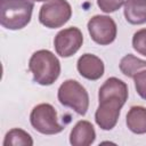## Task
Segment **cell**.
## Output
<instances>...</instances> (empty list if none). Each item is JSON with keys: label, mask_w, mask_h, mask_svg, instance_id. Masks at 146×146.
<instances>
[{"label": "cell", "mask_w": 146, "mask_h": 146, "mask_svg": "<svg viewBox=\"0 0 146 146\" xmlns=\"http://www.w3.org/2000/svg\"><path fill=\"white\" fill-rule=\"evenodd\" d=\"M98 99L96 123L103 130H111L115 127L120 111L128 99V86L117 78H110L99 88Z\"/></svg>", "instance_id": "1"}, {"label": "cell", "mask_w": 146, "mask_h": 146, "mask_svg": "<svg viewBox=\"0 0 146 146\" xmlns=\"http://www.w3.org/2000/svg\"><path fill=\"white\" fill-rule=\"evenodd\" d=\"M29 70L33 74L34 82L41 86H50L60 74V63L51 51L41 49L31 56Z\"/></svg>", "instance_id": "2"}, {"label": "cell", "mask_w": 146, "mask_h": 146, "mask_svg": "<svg viewBox=\"0 0 146 146\" xmlns=\"http://www.w3.org/2000/svg\"><path fill=\"white\" fill-rule=\"evenodd\" d=\"M33 7V0H1V25L8 30L25 27L31 21Z\"/></svg>", "instance_id": "3"}, {"label": "cell", "mask_w": 146, "mask_h": 146, "mask_svg": "<svg viewBox=\"0 0 146 146\" xmlns=\"http://www.w3.org/2000/svg\"><path fill=\"white\" fill-rule=\"evenodd\" d=\"M58 100L62 105L71 107L78 114L84 115L89 107V96L82 84L75 80H66L58 89Z\"/></svg>", "instance_id": "4"}, {"label": "cell", "mask_w": 146, "mask_h": 146, "mask_svg": "<svg viewBox=\"0 0 146 146\" xmlns=\"http://www.w3.org/2000/svg\"><path fill=\"white\" fill-rule=\"evenodd\" d=\"M30 121L32 127L43 135H56L64 130V127L58 123L56 110L47 103L39 104L32 110Z\"/></svg>", "instance_id": "5"}, {"label": "cell", "mask_w": 146, "mask_h": 146, "mask_svg": "<svg viewBox=\"0 0 146 146\" xmlns=\"http://www.w3.org/2000/svg\"><path fill=\"white\" fill-rule=\"evenodd\" d=\"M71 15V5L66 0H49L40 8L39 21L46 27L57 29L67 23Z\"/></svg>", "instance_id": "6"}, {"label": "cell", "mask_w": 146, "mask_h": 146, "mask_svg": "<svg viewBox=\"0 0 146 146\" xmlns=\"http://www.w3.org/2000/svg\"><path fill=\"white\" fill-rule=\"evenodd\" d=\"M88 31L96 43L106 46L115 40L117 29L115 22L110 16L96 15L88 22Z\"/></svg>", "instance_id": "7"}, {"label": "cell", "mask_w": 146, "mask_h": 146, "mask_svg": "<svg viewBox=\"0 0 146 146\" xmlns=\"http://www.w3.org/2000/svg\"><path fill=\"white\" fill-rule=\"evenodd\" d=\"M83 35L78 27H68L59 31L54 40L56 52L62 57L73 56L82 46Z\"/></svg>", "instance_id": "8"}, {"label": "cell", "mask_w": 146, "mask_h": 146, "mask_svg": "<svg viewBox=\"0 0 146 146\" xmlns=\"http://www.w3.org/2000/svg\"><path fill=\"white\" fill-rule=\"evenodd\" d=\"M78 71L81 76L88 80H98L104 74V63L92 54H84L78 59Z\"/></svg>", "instance_id": "9"}, {"label": "cell", "mask_w": 146, "mask_h": 146, "mask_svg": "<svg viewBox=\"0 0 146 146\" xmlns=\"http://www.w3.org/2000/svg\"><path fill=\"white\" fill-rule=\"evenodd\" d=\"M96 139L92 124L88 121H79L71 131L70 143L73 146H89Z\"/></svg>", "instance_id": "10"}, {"label": "cell", "mask_w": 146, "mask_h": 146, "mask_svg": "<svg viewBox=\"0 0 146 146\" xmlns=\"http://www.w3.org/2000/svg\"><path fill=\"white\" fill-rule=\"evenodd\" d=\"M124 17L133 25L146 23V0H125Z\"/></svg>", "instance_id": "11"}, {"label": "cell", "mask_w": 146, "mask_h": 146, "mask_svg": "<svg viewBox=\"0 0 146 146\" xmlns=\"http://www.w3.org/2000/svg\"><path fill=\"white\" fill-rule=\"evenodd\" d=\"M127 125L133 133H146V108L132 106L127 114Z\"/></svg>", "instance_id": "12"}, {"label": "cell", "mask_w": 146, "mask_h": 146, "mask_svg": "<svg viewBox=\"0 0 146 146\" xmlns=\"http://www.w3.org/2000/svg\"><path fill=\"white\" fill-rule=\"evenodd\" d=\"M143 68H146V60L139 59L131 54L125 55L120 62V70L128 78H133Z\"/></svg>", "instance_id": "13"}, {"label": "cell", "mask_w": 146, "mask_h": 146, "mask_svg": "<svg viewBox=\"0 0 146 146\" xmlns=\"http://www.w3.org/2000/svg\"><path fill=\"white\" fill-rule=\"evenodd\" d=\"M5 146H32L33 140L32 137L24 130L15 128L9 130L3 140Z\"/></svg>", "instance_id": "14"}, {"label": "cell", "mask_w": 146, "mask_h": 146, "mask_svg": "<svg viewBox=\"0 0 146 146\" xmlns=\"http://www.w3.org/2000/svg\"><path fill=\"white\" fill-rule=\"evenodd\" d=\"M132 47L137 52L146 56V29H141L133 34Z\"/></svg>", "instance_id": "15"}, {"label": "cell", "mask_w": 146, "mask_h": 146, "mask_svg": "<svg viewBox=\"0 0 146 146\" xmlns=\"http://www.w3.org/2000/svg\"><path fill=\"white\" fill-rule=\"evenodd\" d=\"M133 81H135V88L137 94L146 100V70L145 71H139L135 76H133Z\"/></svg>", "instance_id": "16"}, {"label": "cell", "mask_w": 146, "mask_h": 146, "mask_svg": "<svg viewBox=\"0 0 146 146\" xmlns=\"http://www.w3.org/2000/svg\"><path fill=\"white\" fill-rule=\"evenodd\" d=\"M124 0H97V5L104 13H113L121 8Z\"/></svg>", "instance_id": "17"}, {"label": "cell", "mask_w": 146, "mask_h": 146, "mask_svg": "<svg viewBox=\"0 0 146 146\" xmlns=\"http://www.w3.org/2000/svg\"><path fill=\"white\" fill-rule=\"evenodd\" d=\"M33 1H38V2H41V1H46V0H33Z\"/></svg>", "instance_id": "18"}]
</instances>
